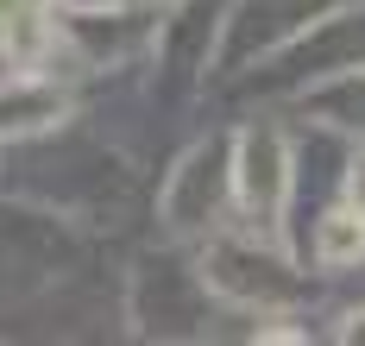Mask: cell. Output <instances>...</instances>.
Instances as JSON below:
<instances>
[{"label":"cell","instance_id":"obj_4","mask_svg":"<svg viewBox=\"0 0 365 346\" xmlns=\"http://www.w3.org/2000/svg\"><path fill=\"white\" fill-rule=\"evenodd\" d=\"M208 208H215V177L202 183V177H195V157H189L182 177L170 183V195H164V214H170V227H202Z\"/></svg>","mask_w":365,"mask_h":346},{"label":"cell","instance_id":"obj_3","mask_svg":"<svg viewBox=\"0 0 365 346\" xmlns=\"http://www.w3.org/2000/svg\"><path fill=\"white\" fill-rule=\"evenodd\" d=\"M315 258L334 271L359 265L365 258V208H334V214H322V227H315Z\"/></svg>","mask_w":365,"mask_h":346},{"label":"cell","instance_id":"obj_5","mask_svg":"<svg viewBox=\"0 0 365 346\" xmlns=\"http://www.w3.org/2000/svg\"><path fill=\"white\" fill-rule=\"evenodd\" d=\"M346 201H353V208H365V152L353 157V170H346Z\"/></svg>","mask_w":365,"mask_h":346},{"label":"cell","instance_id":"obj_2","mask_svg":"<svg viewBox=\"0 0 365 346\" xmlns=\"http://www.w3.org/2000/svg\"><path fill=\"white\" fill-rule=\"evenodd\" d=\"M63 114V95L44 88V82H19V88H0V139H19V132H38Z\"/></svg>","mask_w":365,"mask_h":346},{"label":"cell","instance_id":"obj_1","mask_svg":"<svg viewBox=\"0 0 365 346\" xmlns=\"http://www.w3.org/2000/svg\"><path fill=\"white\" fill-rule=\"evenodd\" d=\"M290 189V157H284V139L264 126V132H246L240 139V201L246 214H277V201Z\"/></svg>","mask_w":365,"mask_h":346},{"label":"cell","instance_id":"obj_7","mask_svg":"<svg viewBox=\"0 0 365 346\" xmlns=\"http://www.w3.org/2000/svg\"><path fill=\"white\" fill-rule=\"evenodd\" d=\"M70 6H82V13H108L113 0H70Z\"/></svg>","mask_w":365,"mask_h":346},{"label":"cell","instance_id":"obj_6","mask_svg":"<svg viewBox=\"0 0 365 346\" xmlns=\"http://www.w3.org/2000/svg\"><path fill=\"white\" fill-rule=\"evenodd\" d=\"M340 340H353V346L365 340V308H353V315H346V327H340Z\"/></svg>","mask_w":365,"mask_h":346}]
</instances>
